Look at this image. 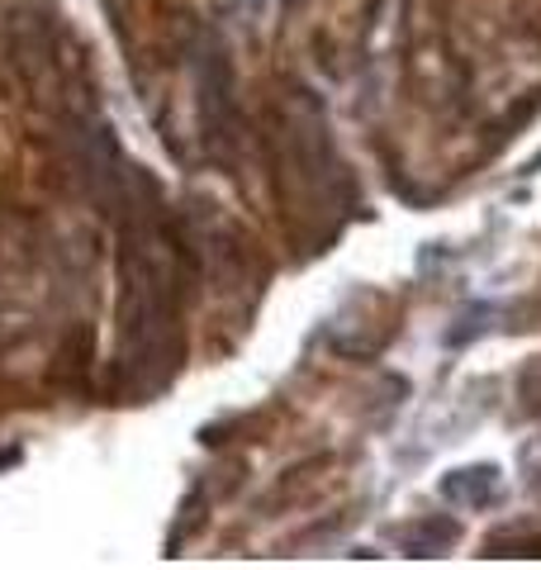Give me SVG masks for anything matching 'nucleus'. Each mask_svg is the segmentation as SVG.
<instances>
[{
    "mask_svg": "<svg viewBox=\"0 0 541 570\" xmlns=\"http://www.w3.org/2000/svg\"><path fill=\"white\" fill-rule=\"evenodd\" d=\"M119 366L129 395H153L167 385L180 356V243L171 234L167 214H161L157 190L142 181L138 167H119Z\"/></svg>",
    "mask_w": 541,
    "mask_h": 570,
    "instance_id": "1",
    "label": "nucleus"
}]
</instances>
